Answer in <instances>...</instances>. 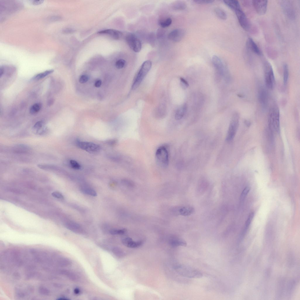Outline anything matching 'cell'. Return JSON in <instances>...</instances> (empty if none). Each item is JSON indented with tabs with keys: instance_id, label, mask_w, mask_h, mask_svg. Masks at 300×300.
Segmentation results:
<instances>
[{
	"instance_id": "cell-1",
	"label": "cell",
	"mask_w": 300,
	"mask_h": 300,
	"mask_svg": "<svg viewBox=\"0 0 300 300\" xmlns=\"http://www.w3.org/2000/svg\"><path fill=\"white\" fill-rule=\"evenodd\" d=\"M279 112L277 106L275 105L272 106L268 115V122L270 129L278 132L280 129Z\"/></svg>"
},
{
	"instance_id": "cell-2",
	"label": "cell",
	"mask_w": 300,
	"mask_h": 300,
	"mask_svg": "<svg viewBox=\"0 0 300 300\" xmlns=\"http://www.w3.org/2000/svg\"><path fill=\"white\" fill-rule=\"evenodd\" d=\"M175 269L179 274L184 277L199 278L202 276V274L200 271L188 265H178L175 267Z\"/></svg>"
},
{
	"instance_id": "cell-3",
	"label": "cell",
	"mask_w": 300,
	"mask_h": 300,
	"mask_svg": "<svg viewBox=\"0 0 300 300\" xmlns=\"http://www.w3.org/2000/svg\"><path fill=\"white\" fill-rule=\"evenodd\" d=\"M152 62L149 60L144 61L142 65L132 86V90H135L139 86L146 75L150 69Z\"/></svg>"
},
{
	"instance_id": "cell-4",
	"label": "cell",
	"mask_w": 300,
	"mask_h": 300,
	"mask_svg": "<svg viewBox=\"0 0 300 300\" xmlns=\"http://www.w3.org/2000/svg\"><path fill=\"white\" fill-rule=\"evenodd\" d=\"M264 68L266 86L268 89L272 90L274 88L275 83V76L272 66L267 61L264 64Z\"/></svg>"
},
{
	"instance_id": "cell-5",
	"label": "cell",
	"mask_w": 300,
	"mask_h": 300,
	"mask_svg": "<svg viewBox=\"0 0 300 300\" xmlns=\"http://www.w3.org/2000/svg\"><path fill=\"white\" fill-rule=\"evenodd\" d=\"M155 157L157 163L161 166L164 168L168 166L169 154L165 146H161L157 149L155 153Z\"/></svg>"
},
{
	"instance_id": "cell-6",
	"label": "cell",
	"mask_w": 300,
	"mask_h": 300,
	"mask_svg": "<svg viewBox=\"0 0 300 300\" xmlns=\"http://www.w3.org/2000/svg\"><path fill=\"white\" fill-rule=\"evenodd\" d=\"M239 116L237 112L235 113L231 118L226 137L228 142L232 141L234 138L238 129L239 124Z\"/></svg>"
},
{
	"instance_id": "cell-7",
	"label": "cell",
	"mask_w": 300,
	"mask_h": 300,
	"mask_svg": "<svg viewBox=\"0 0 300 300\" xmlns=\"http://www.w3.org/2000/svg\"><path fill=\"white\" fill-rule=\"evenodd\" d=\"M125 39L128 46L133 51L139 52L141 50L142 45L140 40L134 34L129 33L126 36Z\"/></svg>"
},
{
	"instance_id": "cell-8",
	"label": "cell",
	"mask_w": 300,
	"mask_h": 300,
	"mask_svg": "<svg viewBox=\"0 0 300 300\" xmlns=\"http://www.w3.org/2000/svg\"><path fill=\"white\" fill-rule=\"evenodd\" d=\"M234 11L241 27L246 31L249 30L250 27V23L241 8Z\"/></svg>"
},
{
	"instance_id": "cell-9",
	"label": "cell",
	"mask_w": 300,
	"mask_h": 300,
	"mask_svg": "<svg viewBox=\"0 0 300 300\" xmlns=\"http://www.w3.org/2000/svg\"><path fill=\"white\" fill-rule=\"evenodd\" d=\"M76 143L79 147L89 152L96 153L100 150L99 146L93 143L78 141Z\"/></svg>"
},
{
	"instance_id": "cell-10",
	"label": "cell",
	"mask_w": 300,
	"mask_h": 300,
	"mask_svg": "<svg viewBox=\"0 0 300 300\" xmlns=\"http://www.w3.org/2000/svg\"><path fill=\"white\" fill-rule=\"evenodd\" d=\"M212 62L217 76L219 77L222 76L224 74L225 68L221 59L217 56L214 55L212 57Z\"/></svg>"
},
{
	"instance_id": "cell-11",
	"label": "cell",
	"mask_w": 300,
	"mask_h": 300,
	"mask_svg": "<svg viewBox=\"0 0 300 300\" xmlns=\"http://www.w3.org/2000/svg\"><path fill=\"white\" fill-rule=\"evenodd\" d=\"M281 6L287 16L291 19L295 17V12L292 3L289 1H283L281 3Z\"/></svg>"
},
{
	"instance_id": "cell-12",
	"label": "cell",
	"mask_w": 300,
	"mask_h": 300,
	"mask_svg": "<svg viewBox=\"0 0 300 300\" xmlns=\"http://www.w3.org/2000/svg\"><path fill=\"white\" fill-rule=\"evenodd\" d=\"M185 30L181 28H177L173 30L168 34V39L173 42H177L180 41L183 38L185 34Z\"/></svg>"
},
{
	"instance_id": "cell-13",
	"label": "cell",
	"mask_w": 300,
	"mask_h": 300,
	"mask_svg": "<svg viewBox=\"0 0 300 300\" xmlns=\"http://www.w3.org/2000/svg\"><path fill=\"white\" fill-rule=\"evenodd\" d=\"M258 98L262 108H266L267 106L268 95L266 90L263 86H260L258 90Z\"/></svg>"
},
{
	"instance_id": "cell-14",
	"label": "cell",
	"mask_w": 300,
	"mask_h": 300,
	"mask_svg": "<svg viewBox=\"0 0 300 300\" xmlns=\"http://www.w3.org/2000/svg\"><path fill=\"white\" fill-rule=\"evenodd\" d=\"M252 4L257 13L260 15L265 13L267 5V1L253 0Z\"/></svg>"
},
{
	"instance_id": "cell-15",
	"label": "cell",
	"mask_w": 300,
	"mask_h": 300,
	"mask_svg": "<svg viewBox=\"0 0 300 300\" xmlns=\"http://www.w3.org/2000/svg\"><path fill=\"white\" fill-rule=\"evenodd\" d=\"M122 243L125 246L131 248L139 247L143 244L142 241H134L130 237H126L123 238L122 240Z\"/></svg>"
},
{
	"instance_id": "cell-16",
	"label": "cell",
	"mask_w": 300,
	"mask_h": 300,
	"mask_svg": "<svg viewBox=\"0 0 300 300\" xmlns=\"http://www.w3.org/2000/svg\"><path fill=\"white\" fill-rule=\"evenodd\" d=\"M98 33L108 35L116 40L120 39L123 35L122 33L120 31L112 29L101 30L98 32Z\"/></svg>"
},
{
	"instance_id": "cell-17",
	"label": "cell",
	"mask_w": 300,
	"mask_h": 300,
	"mask_svg": "<svg viewBox=\"0 0 300 300\" xmlns=\"http://www.w3.org/2000/svg\"><path fill=\"white\" fill-rule=\"evenodd\" d=\"M246 44L248 48L251 52L258 55H261V51L256 43L252 38H249L248 39Z\"/></svg>"
},
{
	"instance_id": "cell-18",
	"label": "cell",
	"mask_w": 300,
	"mask_h": 300,
	"mask_svg": "<svg viewBox=\"0 0 300 300\" xmlns=\"http://www.w3.org/2000/svg\"><path fill=\"white\" fill-rule=\"evenodd\" d=\"M46 128L44 125V123L42 121L37 122L33 127V130L35 133L42 134L45 131Z\"/></svg>"
},
{
	"instance_id": "cell-19",
	"label": "cell",
	"mask_w": 300,
	"mask_h": 300,
	"mask_svg": "<svg viewBox=\"0 0 300 300\" xmlns=\"http://www.w3.org/2000/svg\"><path fill=\"white\" fill-rule=\"evenodd\" d=\"M194 212V208L191 206H188L181 207L178 210L179 214L184 216H189L193 214Z\"/></svg>"
},
{
	"instance_id": "cell-20",
	"label": "cell",
	"mask_w": 300,
	"mask_h": 300,
	"mask_svg": "<svg viewBox=\"0 0 300 300\" xmlns=\"http://www.w3.org/2000/svg\"><path fill=\"white\" fill-rule=\"evenodd\" d=\"M169 243L171 246L173 247L186 246L187 245V243L184 240L178 238L171 239L169 241Z\"/></svg>"
},
{
	"instance_id": "cell-21",
	"label": "cell",
	"mask_w": 300,
	"mask_h": 300,
	"mask_svg": "<svg viewBox=\"0 0 300 300\" xmlns=\"http://www.w3.org/2000/svg\"><path fill=\"white\" fill-rule=\"evenodd\" d=\"M187 110V106L186 104L179 108L177 110L175 115V119L178 120L181 119L186 113Z\"/></svg>"
},
{
	"instance_id": "cell-22",
	"label": "cell",
	"mask_w": 300,
	"mask_h": 300,
	"mask_svg": "<svg viewBox=\"0 0 300 300\" xmlns=\"http://www.w3.org/2000/svg\"><path fill=\"white\" fill-rule=\"evenodd\" d=\"M224 4L233 11L241 8L238 1L235 0H224Z\"/></svg>"
},
{
	"instance_id": "cell-23",
	"label": "cell",
	"mask_w": 300,
	"mask_h": 300,
	"mask_svg": "<svg viewBox=\"0 0 300 300\" xmlns=\"http://www.w3.org/2000/svg\"><path fill=\"white\" fill-rule=\"evenodd\" d=\"M186 4L184 2L178 1L173 3L172 4V8L176 11H181L185 9L186 8Z\"/></svg>"
},
{
	"instance_id": "cell-24",
	"label": "cell",
	"mask_w": 300,
	"mask_h": 300,
	"mask_svg": "<svg viewBox=\"0 0 300 300\" xmlns=\"http://www.w3.org/2000/svg\"><path fill=\"white\" fill-rule=\"evenodd\" d=\"M54 72L53 69L46 70L43 72L38 74L34 76L32 79L34 80H38L43 78Z\"/></svg>"
},
{
	"instance_id": "cell-25",
	"label": "cell",
	"mask_w": 300,
	"mask_h": 300,
	"mask_svg": "<svg viewBox=\"0 0 300 300\" xmlns=\"http://www.w3.org/2000/svg\"><path fill=\"white\" fill-rule=\"evenodd\" d=\"M254 216V212H253L250 213L249 214L245 223L244 229H243L242 233V236H243L245 235L246 233L248 228H249L251 221L252 220Z\"/></svg>"
},
{
	"instance_id": "cell-26",
	"label": "cell",
	"mask_w": 300,
	"mask_h": 300,
	"mask_svg": "<svg viewBox=\"0 0 300 300\" xmlns=\"http://www.w3.org/2000/svg\"><path fill=\"white\" fill-rule=\"evenodd\" d=\"M214 12L217 16L220 19L225 20L226 19L227 15L226 13L221 8L218 7L215 8Z\"/></svg>"
},
{
	"instance_id": "cell-27",
	"label": "cell",
	"mask_w": 300,
	"mask_h": 300,
	"mask_svg": "<svg viewBox=\"0 0 300 300\" xmlns=\"http://www.w3.org/2000/svg\"><path fill=\"white\" fill-rule=\"evenodd\" d=\"M172 22V19L169 17L160 20L159 21L158 24L162 28H166L170 26Z\"/></svg>"
},
{
	"instance_id": "cell-28",
	"label": "cell",
	"mask_w": 300,
	"mask_h": 300,
	"mask_svg": "<svg viewBox=\"0 0 300 300\" xmlns=\"http://www.w3.org/2000/svg\"><path fill=\"white\" fill-rule=\"evenodd\" d=\"M81 191L84 194L93 196H96L97 194L96 192L93 189L88 187H82L81 188Z\"/></svg>"
},
{
	"instance_id": "cell-29",
	"label": "cell",
	"mask_w": 300,
	"mask_h": 300,
	"mask_svg": "<svg viewBox=\"0 0 300 300\" xmlns=\"http://www.w3.org/2000/svg\"><path fill=\"white\" fill-rule=\"evenodd\" d=\"M41 107V104L40 103H36L34 104L30 108V113L32 115L37 113L40 111Z\"/></svg>"
},
{
	"instance_id": "cell-30",
	"label": "cell",
	"mask_w": 300,
	"mask_h": 300,
	"mask_svg": "<svg viewBox=\"0 0 300 300\" xmlns=\"http://www.w3.org/2000/svg\"><path fill=\"white\" fill-rule=\"evenodd\" d=\"M283 83L285 85L287 83L289 77V69L287 65L285 64L283 66Z\"/></svg>"
},
{
	"instance_id": "cell-31",
	"label": "cell",
	"mask_w": 300,
	"mask_h": 300,
	"mask_svg": "<svg viewBox=\"0 0 300 300\" xmlns=\"http://www.w3.org/2000/svg\"><path fill=\"white\" fill-rule=\"evenodd\" d=\"M156 115L158 117H163L166 113V109L165 106L163 105L159 106L156 110Z\"/></svg>"
},
{
	"instance_id": "cell-32",
	"label": "cell",
	"mask_w": 300,
	"mask_h": 300,
	"mask_svg": "<svg viewBox=\"0 0 300 300\" xmlns=\"http://www.w3.org/2000/svg\"><path fill=\"white\" fill-rule=\"evenodd\" d=\"M112 252L114 255L119 258H122L125 255V253L121 248L117 247L113 248Z\"/></svg>"
},
{
	"instance_id": "cell-33",
	"label": "cell",
	"mask_w": 300,
	"mask_h": 300,
	"mask_svg": "<svg viewBox=\"0 0 300 300\" xmlns=\"http://www.w3.org/2000/svg\"><path fill=\"white\" fill-rule=\"evenodd\" d=\"M250 190V188L249 187H245L243 190L240 197V200L242 202L244 200L246 197L249 192Z\"/></svg>"
},
{
	"instance_id": "cell-34",
	"label": "cell",
	"mask_w": 300,
	"mask_h": 300,
	"mask_svg": "<svg viewBox=\"0 0 300 300\" xmlns=\"http://www.w3.org/2000/svg\"><path fill=\"white\" fill-rule=\"evenodd\" d=\"M125 229H112L110 231V233L112 235H122L126 232Z\"/></svg>"
},
{
	"instance_id": "cell-35",
	"label": "cell",
	"mask_w": 300,
	"mask_h": 300,
	"mask_svg": "<svg viewBox=\"0 0 300 300\" xmlns=\"http://www.w3.org/2000/svg\"><path fill=\"white\" fill-rule=\"evenodd\" d=\"M62 272L71 280L74 281L76 279V276L74 273L66 270L63 271Z\"/></svg>"
},
{
	"instance_id": "cell-36",
	"label": "cell",
	"mask_w": 300,
	"mask_h": 300,
	"mask_svg": "<svg viewBox=\"0 0 300 300\" xmlns=\"http://www.w3.org/2000/svg\"><path fill=\"white\" fill-rule=\"evenodd\" d=\"M126 61L124 59H120L118 60L115 63V66L118 69L123 68L125 65Z\"/></svg>"
},
{
	"instance_id": "cell-37",
	"label": "cell",
	"mask_w": 300,
	"mask_h": 300,
	"mask_svg": "<svg viewBox=\"0 0 300 300\" xmlns=\"http://www.w3.org/2000/svg\"><path fill=\"white\" fill-rule=\"evenodd\" d=\"M70 163L71 167L74 169H78L80 168L79 164L76 161L74 160H71Z\"/></svg>"
},
{
	"instance_id": "cell-38",
	"label": "cell",
	"mask_w": 300,
	"mask_h": 300,
	"mask_svg": "<svg viewBox=\"0 0 300 300\" xmlns=\"http://www.w3.org/2000/svg\"><path fill=\"white\" fill-rule=\"evenodd\" d=\"M79 226L76 224L69 223L67 224V227L68 228L74 231H77L76 229H79Z\"/></svg>"
},
{
	"instance_id": "cell-39",
	"label": "cell",
	"mask_w": 300,
	"mask_h": 300,
	"mask_svg": "<svg viewBox=\"0 0 300 300\" xmlns=\"http://www.w3.org/2000/svg\"><path fill=\"white\" fill-rule=\"evenodd\" d=\"M214 1L210 0H194L195 3L199 4H207L212 3Z\"/></svg>"
},
{
	"instance_id": "cell-40",
	"label": "cell",
	"mask_w": 300,
	"mask_h": 300,
	"mask_svg": "<svg viewBox=\"0 0 300 300\" xmlns=\"http://www.w3.org/2000/svg\"><path fill=\"white\" fill-rule=\"evenodd\" d=\"M180 80L181 85L183 88H186L189 86V84L187 81L183 78L180 77Z\"/></svg>"
},
{
	"instance_id": "cell-41",
	"label": "cell",
	"mask_w": 300,
	"mask_h": 300,
	"mask_svg": "<svg viewBox=\"0 0 300 300\" xmlns=\"http://www.w3.org/2000/svg\"><path fill=\"white\" fill-rule=\"evenodd\" d=\"M88 79V78L87 76L86 75H82L80 77L79 81L81 83H84L87 81Z\"/></svg>"
},
{
	"instance_id": "cell-42",
	"label": "cell",
	"mask_w": 300,
	"mask_h": 300,
	"mask_svg": "<svg viewBox=\"0 0 300 300\" xmlns=\"http://www.w3.org/2000/svg\"><path fill=\"white\" fill-rule=\"evenodd\" d=\"M52 196L58 199H63L64 197L63 195L59 192H54L52 194Z\"/></svg>"
},
{
	"instance_id": "cell-43",
	"label": "cell",
	"mask_w": 300,
	"mask_h": 300,
	"mask_svg": "<svg viewBox=\"0 0 300 300\" xmlns=\"http://www.w3.org/2000/svg\"><path fill=\"white\" fill-rule=\"evenodd\" d=\"M61 19V17L59 16H51L49 18V20L52 21H59Z\"/></svg>"
},
{
	"instance_id": "cell-44",
	"label": "cell",
	"mask_w": 300,
	"mask_h": 300,
	"mask_svg": "<svg viewBox=\"0 0 300 300\" xmlns=\"http://www.w3.org/2000/svg\"><path fill=\"white\" fill-rule=\"evenodd\" d=\"M43 1V0H33L32 1V3L34 5H37L41 4Z\"/></svg>"
},
{
	"instance_id": "cell-45",
	"label": "cell",
	"mask_w": 300,
	"mask_h": 300,
	"mask_svg": "<svg viewBox=\"0 0 300 300\" xmlns=\"http://www.w3.org/2000/svg\"><path fill=\"white\" fill-rule=\"evenodd\" d=\"M74 30L71 29L67 28L64 29L62 30V32L64 33H69L74 32Z\"/></svg>"
},
{
	"instance_id": "cell-46",
	"label": "cell",
	"mask_w": 300,
	"mask_h": 300,
	"mask_svg": "<svg viewBox=\"0 0 300 300\" xmlns=\"http://www.w3.org/2000/svg\"><path fill=\"white\" fill-rule=\"evenodd\" d=\"M101 81L100 80L98 79L95 81L94 85L96 87H99L101 85Z\"/></svg>"
},
{
	"instance_id": "cell-47",
	"label": "cell",
	"mask_w": 300,
	"mask_h": 300,
	"mask_svg": "<svg viewBox=\"0 0 300 300\" xmlns=\"http://www.w3.org/2000/svg\"><path fill=\"white\" fill-rule=\"evenodd\" d=\"M125 183L129 186L131 187L133 185V183L131 181L125 180L124 182Z\"/></svg>"
},
{
	"instance_id": "cell-48",
	"label": "cell",
	"mask_w": 300,
	"mask_h": 300,
	"mask_svg": "<svg viewBox=\"0 0 300 300\" xmlns=\"http://www.w3.org/2000/svg\"><path fill=\"white\" fill-rule=\"evenodd\" d=\"M5 69L4 67H1L0 68V76L1 77L4 73Z\"/></svg>"
},
{
	"instance_id": "cell-49",
	"label": "cell",
	"mask_w": 300,
	"mask_h": 300,
	"mask_svg": "<svg viewBox=\"0 0 300 300\" xmlns=\"http://www.w3.org/2000/svg\"><path fill=\"white\" fill-rule=\"evenodd\" d=\"M74 292L75 294H78L80 293V291L79 289L76 288L74 289Z\"/></svg>"
},
{
	"instance_id": "cell-50",
	"label": "cell",
	"mask_w": 300,
	"mask_h": 300,
	"mask_svg": "<svg viewBox=\"0 0 300 300\" xmlns=\"http://www.w3.org/2000/svg\"><path fill=\"white\" fill-rule=\"evenodd\" d=\"M54 102L53 100L51 99L48 102V105L49 106L52 105Z\"/></svg>"
}]
</instances>
